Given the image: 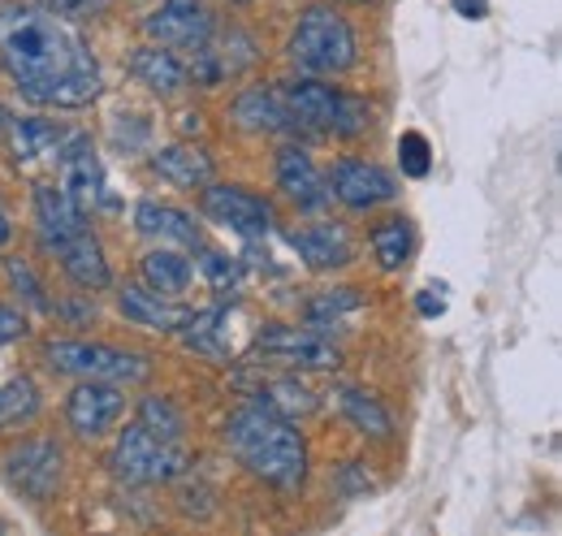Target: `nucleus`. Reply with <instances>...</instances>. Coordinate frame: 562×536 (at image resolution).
I'll return each instance as SVG.
<instances>
[{
	"instance_id": "nucleus-1",
	"label": "nucleus",
	"mask_w": 562,
	"mask_h": 536,
	"mask_svg": "<svg viewBox=\"0 0 562 536\" xmlns=\"http://www.w3.org/2000/svg\"><path fill=\"white\" fill-rule=\"evenodd\" d=\"M0 69L35 109L78 113L104 96V69L91 44L44 4H0Z\"/></svg>"
},
{
	"instance_id": "nucleus-2",
	"label": "nucleus",
	"mask_w": 562,
	"mask_h": 536,
	"mask_svg": "<svg viewBox=\"0 0 562 536\" xmlns=\"http://www.w3.org/2000/svg\"><path fill=\"white\" fill-rule=\"evenodd\" d=\"M221 442L234 455V464L256 476L260 484L294 493L307 480V437L299 433V420H285L260 402H243L221 424Z\"/></svg>"
},
{
	"instance_id": "nucleus-3",
	"label": "nucleus",
	"mask_w": 562,
	"mask_h": 536,
	"mask_svg": "<svg viewBox=\"0 0 562 536\" xmlns=\"http://www.w3.org/2000/svg\"><path fill=\"white\" fill-rule=\"evenodd\" d=\"M285 62L312 78H342L359 66V35L338 4H303L285 40Z\"/></svg>"
},
{
	"instance_id": "nucleus-4",
	"label": "nucleus",
	"mask_w": 562,
	"mask_h": 536,
	"mask_svg": "<svg viewBox=\"0 0 562 536\" xmlns=\"http://www.w3.org/2000/svg\"><path fill=\"white\" fill-rule=\"evenodd\" d=\"M281 104L294 122V131L334 134V138H363L372 131V109L351 91L334 87V78H312L299 74L290 82H278Z\"/></svg>"
},
{
	"instance_id": "nucleus-5",
	"label": "nucleus",
	"mask_w": 562,
	"mask_h": 536,
	"mask_svg": "<svg viewBox=\"0 0 562 536\" xmlns=\"http://www.w3.org/2000/svg\"><path fill=\"white\" fill-rule=\"evenodd\" d=\"M113 450H109V471L117 484L126 489H160V484H178L182 471L191 468L187 442H160L156 433H147L139 420L131 415L126 424L113 428Z\"/></svg>"
},
{
	"instance_id": "nucleus-6",
	"label": "nucleus",
	"mask_w": 562,
	"mask_h": 536,
	"mask_svg": "<svg viewBox=\"0 0 562 536\" xmlns=\"http://www.w3.org/2000/svg\"><path fill=\"white\" fill-rule=\"evenodd\" d=\"M44 359L53 372L74 377V381H113V386H139L151 377V359L126 346L109 342H87V337H48Z\"/></svg>"
},
{
	"instance_id": "nucleus-7",
	"label": "nucleus",
	"mask_w": 562,
	"mask_h": 536,
	"mask_svg": "<svg viewBox=\"0 0 562 536\" xmlns=\"http://www.w3.org/2000/svg\"><path fill=\"white\" fill-rule=\"evenodd\" d=\"M251 364L290 372H338L342 346L312 325H265L251 342Z\"/></svg>"
},
{
	"instance_id": "nucleus-8",
	"label": "nucleus",
	"mask_w": 562,
	"mask_h": 536,
	"mask_svg": "<svg viewBox=\"0 0 562 536\" xmlns=\"http://www.w3.org/2000/svg\"><path fill=\"white\" fill-rule=\"evenodd\" d=\"M0 476L4 484L26 498L31 506H48L57 493H61V480H66V450L57 437L48 433H35V437H22L18 446H9V455L0 459Z\"/></svg>"
},
{
	"instance_id": "nucleus-9",
	"label": "nucleus",
	"mask_w": 562,
	"mask_h": 536,
	"mask_svg": "<svg viewBox=\"0 0 562 536\" xmlns=\"http://www.w3.org/2000/svg\"><path fill=\"white\" fill-rule=\"evenodd\" d=\"M200 212L209 216L212 225L247 238V243H260L278 230V208L269 196H256L238 182H216L212 178L209 187H200Z\"/></svg>"
},
{
	"instance_id": "nucleus-10",
	"label": "nucleus",
	"mask_w": 562,
	"mask_h": 536,
	"mask_svg": "<svg viewBox=\"0 0 562 536\" xmlns=\"http://www.w3.org/2000/svg\"><path fill=\"white\" fill-rule=\"evenodd\" d=\"M216 26H221V18H216V9L209 0H160L143 18V40L191 57L216 35Z\"/></svg>"
},
{
	"instance_id": "nucleus-11",
	"label": "nucleus",
	"mask_w": 562,
	"mask_h": 536,
	"mask_svg": "<svg viewBox=\"0 0 562 536\" xmlns=\"http://www.w3.org/2000/svg\"><path fill=\"white\" fill-rule=\"evenodd\" d=\"M61 415H66V428H70L78 442H100V437H109L126 420V386H113V381H74Z\"/></svg>"
},
{
	"instance_id": "nucleus-12",
	"label": "nucleus",
	"mask_w": 562,
	"mask_h": 536,
	"mask_svg": "<svg viewBox=\"0 0 562 536\" xmlns=\"http://www.w3.org/2000/svg\"><path fill=\"white\" fill-rule=\"evenodd\" d=\"M325 178H329V196L347 212H376V208L398 200L394 174L376 160H363V156H342Z\"/></svg>"
},
{
	"instance_id": "nucleus-13",
	"label": "nucleus",
	"mask_w": 562,
	"mask_h": 536,
	"mask_svg": "<svg viewBox=\"0 0 562 536\" xmlns=\"http://www.w3.org/2000/svg\"><path fill=\"white\" fill-rule=\"evenodd\" d=\"M57 165H61V178L57 187L70 196L87 216L109 200V187H104V165H100V152L95 143L82 131H74L61 147H57Z\"/></svg>"
},
{
	"instance_id": "nucleus-14",
	"label": "nucleus",
	"mask_w": 562,
	"mask_h": 536,
	"mask_svg": "<svg viewBox=\"0 0 562 536\" xmlns=\"http://www.w3.org/2000/svg\"><path fill=\"white\" fill-rule=\"evenodd\" d=\"M273 178H278V191L294 203L299 212H325L334 196H329V178L321 174V165L312 160L307 147L299 143H281L278 156H273Z\"/></svg>"
},
{
	"instance_id": "nucleus-15",
	"label": "nucleus",
	"mask_w": 562,
	"mask_h": 536,
	"mask_svg": "<svg viewBox=\"0 0 562 536\" xmlns=\"http://www.w3.org/2000/svg\"><path fill=\"white\" fill-rule=\"evenodd\" d=\"M290 252L303 260L312 272H334L355 260V238L342 221H307V225H290L285 230Z\"/></svg>"
},
{
	"instance_id": "nucleus-16",
	"label": "nucleus",
	"mask_w": 562,
	"mask_h": 536,
	"mask_svg": "<svg viewBox=\"0 0 562 536\" xmlns=\"http://www.w3.org/2000/svg\"><path fill=\"white\" fill-rule=\"evenodd\" d=\"M31 208H35V230H40V247L48 256H57L70 238L87 230V212L57 187V182H35L31 187Z\"/></svg>"
},
{
	"instance_id": "nucleus-17",
	"label": "nucleus",
	"mask_w": 562,
	"mask_h": 536,
	"mask_svg": "<svg viewBox=\"0 0 562 536\" xmlns=\"http://www.w3.org/2000/svg\"><path fill=\"white\" fill-rule=\"evenodd\" d=\"M135 230L143 238H151L156 247H182V252H195L204 243V225L200 216H191L187 208L178 203H160V200H139L135 208Z\"/></svg>"
},
{
	"instance_id": "nucleus-18",
	"label": "nucleus",
	"mask_w": 562,
	"mask_h": 536,
	"mask_svg": "<svg viewBox=\"0 0 562 536\" xmlns=\"http://www.w3.org/2000/svg\"><path fill=\"white\" fill-rule=\"evenodd\" d=\"M126 69H131V78L139 87H147L160 100H178L182 91H191V66H187V57L182 53H169L160 44H139L131 53Z\"/></svg>"
},
{
	"instance_id": "nucleus-19",
	"label": "nucleus",
	"mask_w": 562,
	"mask_h": 536,
	"mask_svg": "<svg viewBox=\"0 0 562 536\" xmlns=\"http://www.w3.org/2000/svg\"><path fill=\"white\" fill-rule=\"evenodd\" d=\"M243 390H247V399L251 402L278 411V415H285V420H307V415L321 406V399L312 394V386L299 381V372H290V368H265L251 386L243 381Z\"/></svg>"
},
{
	"instance_id": "nucleus-20",
	"label": "nucleus",
	"mask_w": 562,
	"mask_h": 536,
	"mask_svg": "<svg viewBox=\"0 0 562 536\" xmlns=\"http://www.w3.org/2000/svg\"><path fill=\"white\" fill-rule=\"evenodd\" d=\"M229 122L247 134H294V122L273 82H251L229 100Z\"/></svg>"
},
{
	"instance_id": "nucleus-21",
	"label": "nucleus",
	"mask_w": 562,
	"mask_h": 536,
	"mask_svg": "<svg viewBox=\"0 0 562 536\" xmlns=\"http://www.w3.org/2000/svg\"><path fill=\"white\" fill-rule=\"evenodd\" d=\"M117 312L135 325V330H151V334H178V325L187 321V303L165 299L156 290H147L143 281H126L117 286Z\"/></svg>"
},
{
	"instance_id": "nucleus-22",
	"label": "nucleus",
	"mask_w": 562,
	"mask_h": 536,
	"mask_svg": "<svg viewBox=\"0 0 562 536\" xmlns=\"http://www.w3.org/2000/svg\"><path fill=\"white\" fill-rule=\"evenodd\" d=\"M147 169H151L165 187H173V191H200V187H209L212 178H216V165H212V156L200 143H169V147H156L151 160H147Z\"/></svg>"
},
{
	"instance_id": "nucleus-23",
	"label": "nucleus",
	"mask_w": 562,
	"mask_h": 536,
	"mask_svg": "<svg viewBox=\"0 0 562 536\" xmlns=\"http://www.w3.org/2000/svg\"><path fill=\"white\" fill-rule=\"evenodd\" d=\"M57 260H61V272H66V281H70L74 290H82V294H104V290H113V265H109V256H104V243H100L91 230H82L78 238H70V243L57 252Z\"/></svg>"
},
{
	"instance_id": "nucleus-24",
	"label": "nucleus",
	"mask_w": 562,
	"mask_h": 536,
	"mask_svg": "<svg viewBox=\"0 0 562 536\" xmlns=\"http://www.w3.org/2000/svg\"><path fill=\"white\" fill-rule=\"evenodd\" d=\"M225 325H229V308L225 303H216V308H191L173 337H182V346L195 350V355H204V359L229 364L234 359V346H229V330Z\"/></svg>"
},
{
	"instance_id": "nucleus-25",
	"label": "nucleus",
	"mask_w": 562,
	"mask_h": 536,
	"mask_svg": "<svg viewBox=\"0 0 562 536\" xmlns=\"http://www.w3.org/2000/svg\"><path fill=\"white\" fill-rule=\"evenodd\" d=\"M139 281L165 299H182L195 281V260L182 247H151L139 256Z\"/></svg>"
},
{
	"instance_id": "nucleus-26",
	"label": "nucleus",
	"mask_w": 562,
	"mask_h": 536,
	"mask_svg": "<svg viewBox=\"0 0 562 536\" xmlns=\"http://www.w3.org/2000/svg\"><path fill=\"white\" fill-rule=\"evenodd\" d=\"M74 131H66L61 122L53 118H9L4 126V143H9V156L18 165H31V160H44V156H57V147L70 138Z\"/></svg>"
},
{
	"instance_id": "nucleus-27",
	"label": "nucleus",
	"mask_w": 562,
	"mask_h": 536,
	"mask_svg": "<svg viewBox=\"0 0 562 536\" xmlns=\"http://www.w3.org/2000/svg\"><path fill=\"white\" fill-rule=\"evenodd\" d=\"M334 402L342 411V420L351 424L355 433L372 437V442H390L394 437V415L385 411V402L376 399L363 386H334Z\"/></svg>"
},
{
	"instance_id": "nucleus-28",
	"label": "nucleus",
	"mask_w": 562,
	"mask_h": 536,
	"mask_svg": "<svg viewBox=\"0 0 562 536\" xmlns=\"http://www.w3.org/2000/svg\"><path fill=\"white\" fill-rule=\"evenodd\" d=\"M368 252L381 272H398L407 268L412 252H416V230L407 216H381L372 230H368Z\"/></svg>"
},
{
	"instance_id": "nucleus-29",
	"label": "nucleus",
	"mask_w": 562,
	"mask_h": 536,
	"mask_svg": "<svg viewBox=\"0 0 562 536\" xmlns=\"http://www.w3.org/2000/svg\"><path fill=\"white\" fill-rule=\"evenodd\" d=\"M44 411V394L31 377H13L0 386V433H18V428H31Z\"/></svg>"
},
{
	"instance_id": "nucleus-30",
	"label": "nucleus",
	"mask_w": 562,
	"mask_h": 536,
	"mask_svg": "<svg viewBox=\"0 0 562 536\" xmlns=\"http://www.w3.org/2000/svg\"><path fill=\"white\" fill-rule=\"evenodd\" d=\"M135 420L147 433H156L160 442H187V415L169 394H143L135 406Z\"/></svg>"
},
{
	"instance_id": "nucleus-31",
	"label": "nucleus",
	"mask_w": 562,
	"mask_h": 536,
	"mask_svg": "<svg viewBox=\"0 0 562 536\" xmlns=\"http://www.w3.org/2000/svg\"><path fill=\"white\" fill-rule=\"evenodd\" d=\"M363 308V294L355 290V286H334V290H321L316 299H307V308H303V321L312 325V330H321V334H329L342 316H351Z\"/></svg>"
},
{
	"instance_id": "nucleus-32",
	"label": "nucleus",
	"mask_w": 562,
	"mask_h": 536,
	"mask_svg": "<svg viewBox=\"0 0 562 536\" xmlns=\"http://www.w3.org/2000/svg\"><path fill=\"white\" fill-rule=\"evenodd\" d=\"M195 272L209 281L212 294H221V299H229L238 286H243V260L238 256H229V252H221V247H209V243H200L195 247Z\"/></svg>"
},
{
	"instance_id": "nucleus-33",
	"label": "nucleus",
	"mask_w": 562,
	"mask_h": 536,
	"mask_svg": "<svg viewBox=\"0 0 562 536\" xmlns=\"http://www.w3.org/2000/svg\"><path fill=\"white\" fill-rule=\"evenodd\" d=\"M4 277H9V286L18 290V299H22L26 308H35V312L53 316V299H48V286L35 277V268L26 265V260L9 256V260H4Z\"/></svg>"
},
{
	"instance_id": "nucleus-34",
	"label": "nucleus",
	"mask_w": 562,
	"mask_h": 536,
	"mask_svg": "<svg viewBox=\"0 0 562 536\" xmlns=\"http://www.w3.org/2000/svg\"><path fill=\"white\" fill-rule=\"evenodd\" d=\"M182 480H187V471H182ZM178 511L187 515V520H212L216 515V489H212L209 480H187L182 489H178Z\"/></svg>"
},
{
	"instance_id": "nucleus-35",
	"label": "nucleus",
	"mask_w": 562,
	"mask_h": 536,
	"mask_svg": "<svg viewBox=\"0 0 562 536\" xmlns=\"http://www.w3.org/2000/svg\"><path fill=\"white\" fill-rule=\"evenodd\" d=\"M398 165L407 178H424L432 169V152H428V138L420 131H407L398 138Z\"/></svg>"
},
{
	"instance_id": "nucleus-36",
	"label": "nucleus",
	"mask_w": 562,
	"mask_h": 536,
	"mask_svg": "<svg viewBox=\"0 0 562 536\" xmlns=\"http://www.w3.org/2000/svg\"><path fill=\"white\" fill-rule=\"evenodd\" d=\"M44 9H53L57 18H66L70 26H78V22H100V18H109L113 0H44Z\"/></svg>"
},
{
	"instance_id": "nucleus-37",
	"label": "nucleus",
	"mask_w": 562,
	"mask_h": 536,
	"mask_svg": "<svg viewBox=\"0 0 562 536\" xmlns=\"http://www.w3.org/2000/svg\"><path fill=\"white\" fill-rule=\"evenodd\" d=\"M26 334H31L26 312H18V308L0 303V346H13V342H22Z\"/></svg>"
},
{
	"instance_id": "nucleus-38",
	"label": "nucleus",
	"mask_w": 562,
	"mask_h": 536,
	"mask_svg": "<svg viewBox=\"0 0 562 536\" xmlns=\"http://www.w3.org/2000/svg\"><path fill=\"white\" fill-rule=\"evenodd\" d=\"M441 294H446V286H428V290L416 294V312H420L424 321H437L446 312V299Z\"/></svg>"
},
{
	"instance_id": "nucleus-39",
	"label": "nucleus",
	"mask_w": 562,
	"mask_h": 536,
	"mask_svg": "<svg viewBox=\"0 0 562 536\" xmlns=\"http://www.w3.org/2000/svg\"><path fill=\"white\" fill-rule=\"evenodd\" d=\"M450 4H454V13L468 18V22H481V18L490 13V0H450Z\"/></svg>"
},
{
	"instance_id": "nucleus-40",
	"label": "nucleus",
	"mask_w": 562,
	"mask_h": 536,
	"mask_svg": "<svg viewBox=\"0 0 562 536\" xmlns=\"http://www.w3.org/2000/svg\"><path fill=\"white\" fill-rule=\"evenodd\" d=\"M9 238H13V216H9V208L0 203V247H4Z\"/></svg>"
},
{
	"instance_id": "nucleus-41",
	"label": "nucleus",
	"mask_w": 562,
	"mask_h": 536,
	"mask_svg": "<svg viewBox=\"0 0 562 536\" xmlns=\"http://www.w3.org/2000/svg\"><path fill=\"white\" fill-rule=\"evenodd\" d=\"M4 126H9V109L0 104V138H4Z\"/></svg>"
},
{
	"instance_id": "nucleus-42",
	"label": "nucleus",
	"mask_w": 562,
	"mask_h": 536,
	"mask_svg": "<svg viewBox=\"0 0 562 536\" xmlns=\"http://www.w3.org/2000/svg\"><path fill=\"white\" fill-rule=\"evenodd\" d=\"M225 4H251V0H225Z\"/></svg>"
},
{
	"instance_id": "nucleus-43",
	"label": "nucleus",
	"mask_w": 562,
	"mask_h": 536,
	"mask_svg": "<svg viewBox=\"0 0 562 536\" xmlns=\"http://www.w3.org/2000/svg\"><path fill=\"white\" fill-rule=\"evenodd\" d=\"M342 4H368V0H342Z\"/></svg>"
}]
</instances>
